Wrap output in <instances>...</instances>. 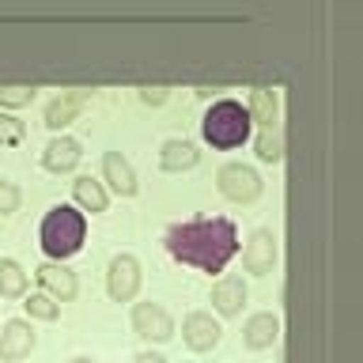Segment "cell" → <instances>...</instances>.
Wrapping results in <instances>:
<instances>
[{
    "label": "cell",
    "mask_w": 363,
    "mask_h": 363,
    "mask_svg": "<svg viewBox=\"0 0 363 363\" xmlns=\"http://www.w3.org/2000/svg\"><path fill=\"white\" fill-rule=\"evenodd\" d=\"M167 250L186 265H197L204 272H223V265L238 250V231L231 220L212 216V220H189L174 223L167 231Z\"/></svg>",
    "instance_id": "1"
},
{
    "label": "cell",
    "mask_w": 363,
    "mask_h": 363,
    "mask_svg": "<svg viewBox=\"0 0 363 363\" xmlns=\"http://www.w3.org/2000/svg\"><path fill=\"white\" fill-rule=\"evenodd\" d=\"M84 235H87V220L84 212H76L72 204H57V208L45 212L42 220V250L57 261L72 257L79 246H84Z\"/></svg>",
    "instance_id": "2"
},
{
    "label": "cell",
    "mask_w": 363,
    "mask_h": 363,
    "mask_svg": "<svg viewBox=\"0 0 363 363\" xmlns=\"http://www.w3.org/2000/svg\"><path fill=\"white\" fill-rule=\"evenodd\" d=\"M201 133L212 147H238L250 136V113L242 110V102L220 99V102H212L208 113H204Z\"/></svg>",
    "instance_id": "3"
},
{
    "label": "cell",
    "mask_w": 363,
    "mask_h": 363,
    "mask_svg": "<svg viewBox=\"0 0 363 363\" xmlns=\"http://www.w3.org/2000/svg\"><path fill=\"white\" fill-rule=\"evenodd\" d=\"M216 186H220V193L227 201H254L257 193H261V178H257V170L254 167H246V163H227L220 167V174H216Z\"/></svg>",
    "instance_id": "4"
},
{
    "label": "cell",
    "mask_w": 363,
    "mask_h": 363,
    "mask_svg": "<svg viewBox=\"0 0 363 363\" xmlns=\"http://www.w3.org/2000/svg\"><path fill=\"white\" fill-rule=\"evenodd\" d=\"M106 291H110V299H118V303H129L133 295L140 291V261H136L133 254H118L110 261Z\"/></svg>",
    "instance_id": "5"
},
{
    "label": "cell",
    "mask_w": 363,
    "mask_h": 363,
    "mask_svg": "<svg viewBox=\"0 0 363 363\" xmlns=\"http://www.w3.org/2000/svg\"><path fill=\"white\" fill-rule=\"evenodd\" d=\"M133 329L144 340H167L174 333V318H170L159 303H136L133 306Z\"/></svg>",
    "instance_id": "6"
},
{
    "label": "cell",
    "mask_w": 363,
    "mask_h": 363,
    "mask_svg": "<svg viewBox=\"0 0 363 363\" xmlns=\"http://www.w3.org/2000/svg\"><path fill=\"white\" fill-rule=\"evenodd\" d=\"M220 333H223L220 322L204 311H193V314H186V322H182V337H186V345L193 352H212L220 345Z\"/></svg>",
    "instance_id": "7"
},
{
    "label": "cell",
    "mask_w": 363,
    "mask_h": 363,
    "mask_svg": "<svg viewBox=\"0 0 363 363\" xmlns=\"http://www.w3.org/2000/svg\"><path fill=\"white\" fill-rule=\"evenodd\" d=\"M30 348H34V329L23 322V318H11V322L0 329V359L16 363L23 356H30Z\"/></svg>",
    "instance_id": "8"
},
{
    "label": "cell",
    "mask_w": 363,
    "mask_h": 363,
    "mask_svg": "<svg viewBox=\"0 0 363 363\" xmlns=\"http://www.w3.org/2000/svg\"><path fill=\"white\" fill-rule=\"evenodd\" d=\"M272 261H277V235L272 231H254L246 242V254H242V265L246 272H257V277H265V272L272 269Z\"/></svg>",
    "instance_id": "9"
},
{
    "label": "cell",
    "mask_w": 363,
    "mask_h": 363,
    "mask_svg": "<svg viewBox=\"0 0 363 363\" xmlns=\"http://www.w3.org/2000/svg\"><path fill=\"white\" fill-rule=\"evenodd\" d=\"M87 95L91 91H84V87H76V91H61L50 106H45V125L50 129H65L68 121L76 118L79 110H84V102H87Z\"/></svg>",
    "instance_id": "10"
},
{
    "label": "cell",
    "mask_w": 363,
    "mask_h": 363,
    "mask_svg": "<svg viewBox=\"0 0 363 363\" xmlns=\"http://www.w3.org/2000/svg\"><path fill=\"white\" fill-rule=\"evenodd\" d=\"M102 174H106V182L121 193V197H133V193H136V170H133V163L121 152H106V155H102Z\"/></svg>",
    "instance_id": "11"
},
{
    "label": "cell",
    "mask_w": 363,
    "mask_h": 363,
    "mask_svg": "<svg viewBox=\"0 0 363 363\" xmlns=\"http://www.w3.org/2000/svg\"><path fill=\"white\" fill-rule=\"evenodd\" d=\"M38 280H42V288H45L50 299H72L76 295V272L57 265V261H50V265L38 269Z\"/></svg>",
    "instance_id": "12"
},
{
    "label": "cell",
    "mask_w": 363,
    "mask_h": 363,
    "mask_svg": "<svg viewBox=\"0 0 363 363\" xmlns=\"http://www.w3.org/2000/svg\"><path fill=\"white\" fill-rule=\"evenodd\" d=\"M42 163H45V170H57V174L72 170L79 163V140H72V136H53L42 152Z\"/></svg>",
    "instance_id": "13"
},
{
    "label": "cell",
    "mask_w": 363,
    "mask_h": 363,
    "mask_svg": "<svg viewBox=\"0 0 363 363\" xmlns=\"http://www.w3.org/2000/svg\"><path fill=\"white\" fill-rule=\"evenodd\" d=\"M242 303H246V284L238 280V277H223V280L212 288V306H216L220 314H227V318L242 311Z\"/></svg>",
    "instance_id": "14"
},
{
    "label": "cell",
    "mask_w": 363,
    "mask_h": 363,
    "mask_svg": "<svg viewBox=\"0 0 363 363\" xmlns=\"http://www.w3.org/2000/svg\"><path fill=\"white\" fill-rule=\"evenodd\" d=\"M277 337H280V322H277V314H254V318L246 322V329H242L246 348H269Z\"/></svg>",
    "instance_id": "15"
},
{
    "label": "cell",
    "mask_w": 363,
    "mask_h": 363,
    "mask_svg": "<svg viewBox=\"0 0 363 363\" xmlns=\"http://www.w3.org/2000/svg\"><path fill=\"white\" fill-rule=\"evenodd\" d=\"M197 159H201L197 144H189V140H167L163 152H159V167H163V170H189Z\"/></svg>",
    "instance_id": "16"
},
{
    "label": "cell",
    "mask_w": 363,
    "mask_h": 363,
    "mask_svg": "<svg viewBox=\"0 0 363 363\" xmlns=\"http://www.w3.org/2000/svg\"><path fill=\"white\" fill-rule=\"evenodd\" d=\"M72 193H76L79 208H87V212H106V204H110L106 189H102V182H95L91 174L76 178V182H72Z\"/></svg>",
    "instance_id": "17"
},
{
    "label": "cell",
    "mask_w": 363,
    "mask_h": 363,
    "mask_svg": "<svg viewBox=\"0 0 363 363\" xmlns=\"http://www.w3.org/2000/svg\"><path fill=\"white\" fill-rule=\"evenodd\" d=\"M250 121H261V129H272V125H277V113H280V102H277V95H272V91H254V95H250Z\"/></svg>",
    "instance_id": "18"
},
{
    "label": "cell",
    "mask_w": 363,
    "mask_h": 363,
    "mask_svg": "<svg viewBox=\"0 0 363 363\" xmlns=\"http://www.w3.org/2000/svg\"><path fill=\"white\" fill-rule=\"evenodd\" d=\"M27 291V272H23L19 261L4 257L0 261V295H8V299H16V295Z\"/></svg>",
    "instance_id": "19"
},
{
    "label": "cell",
    "mask_w": 363,
    "mask_h": 363,
    "mask_svg": "<svg viewBox=\"0 0 363 363\" xmlns=\"http://www.w3.org/2000/svg\"><path fill=\"white\" fill-rule=\"evenodd\" d=\"M257 155L265 159V163H280V159H284V133H280V125L257 133Z\"/></svg>",
    "instance_id": "20"
},
{
    "label": "cell",
    "mask_w": 363,
    "mask_h": 363,
    "mask_svg": "<svg viewBox=\"0 0 363 363\" xmlns=\"http://www.w3.org/2000/svg\"><path fill=\"white\" fill-rule=\"evenodd\" d=\"M27 314L30 318H42V322H53L57 314H61V306H57V299H50V295H27Z\"/></svg>",
    "instance_id": "21"
},
{
    "label": "cell",
    "mask_w": 363,
    "mask_h": 363,
    "mask_svg": "<svg viewBox=\"0 0 363 363\" xmlns=\"http://www.w3.org/2000/svg\"><path fill=\"white\" fill-rule=\"evenodd\" d=\"M23 136H27V125L11 113H0V144H19Z\"/></svg>",
    "instance_id": "22"
},
{
    "label": "cell",
    "mask_w": 363,
    "mask_h": 363,
    "mask_svg": "<svg viewBox=\"0 0 363 363\" xmlns=\"http://www.w3.org/2000/svg\"><path fill=\"white\" fill-rule=\"evenodd\" d=\"M34 99V87L27 84H11V87H0V106H23V102Z\"/></svg>",
    "instance_id": "23"
},
{
    "label": "cell",
    "mask_w": 363,
    "mask_h": 363,
    "mask_svg": "<svg viewBox=\"0 0 363 363\" xmlns=\"http://www.w3.org/2000/svg\"><path fill=\"white\" fill-rule=\"evenodd\" d=\"M16 208H19V186L0 178V216H11Z\"/></svg>",
    "instance_id": "24"
},
{
    "label": "cell",
    "mask_w": 363,
    "mask_h": 363,
    "mask_svg": "<svg viewBox=\"0 0 363 363\" xmlns=\"http://www.w3.org/2000/svg\"><path fill=\"white\" fill-rule=\"evenodd\" d=\"M140 99L147 102V106H159V102H167V91H163V87H144Z\"/></svg>",
    "instance_id": "25"
},
{
    "label": "cell",
    "mask_w": 363,
    "mask_h": 363,
    "mask_svg": "<svg viewBox=\"0 0 363 363\" xmlns=\"http://www.w3.org/2000/svg\"><path fill=\"white\" fill-rule=\"evenodd\" d=\"M133 363H167V359L159 356V352H140V356H136Z\"/></svg>",
    "instance_id": "26"
},
{
    "label": "cell",
    "mask_w": 363,
    "mask_h": 363,
    "mask_svg": "<svg viewBox=\"0 0 363 363\" xmlns=\"http://www.w3.org/2000/svg\"><path fill=\"white\" fill-rule=\"evenodd\" d=\"M68 363H91L87 356H72V359H68Z\"/></svg>",
    "instance_id": "27"
}]
</instances>
